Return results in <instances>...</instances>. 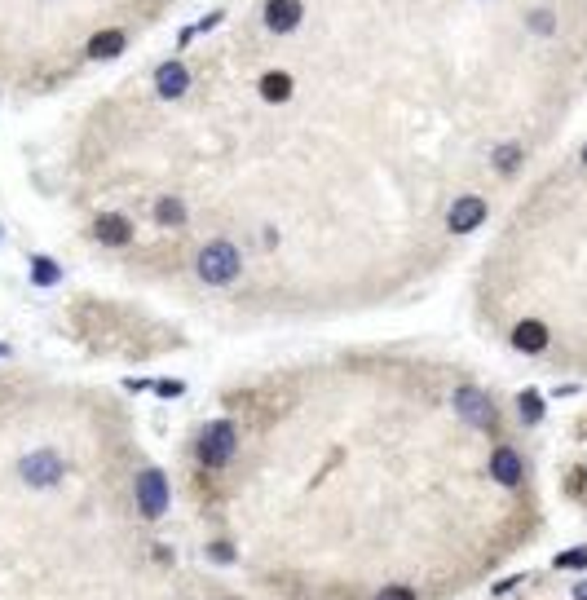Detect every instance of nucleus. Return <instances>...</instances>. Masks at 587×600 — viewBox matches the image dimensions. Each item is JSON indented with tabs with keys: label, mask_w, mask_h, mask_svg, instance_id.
<instances>
[{
	"label": "nucleus",
	"mask_w": 587,
	"mask_h": 600,
	"mask_svg": "<svg viewBox=\"0 0 587 600\" xmlns=\"http://www.w3.org/2000/svg\"><path fill=\"white\" fill-rule=\"evenodd\" d=\"M199 279L212 282V287H225V282H234L239 279V270H243V261H239V247L234 243H225V239H216L208 243L204 252H199Z\"/></svg>",
	"instance_id": "nucleus-1"
},
{
	"label": "nucleus",
	"mask_w": 587,
	"mask_h": 600,
	"mask_svg": "<svg viewBox=\"0 0 587 600\" xmlns=\"http://www.w3.org/2000/svg\"><path fill=\"white\" fill-rule=\"evenodd\" d=\"M234 446H239L234 424H230V420H216V424L204 429V438H199V459H204L208 468H225V464L234 459Z\"/></svg>",
	"instance_id": "nucleus-2"
},
{
	"label": "nucleus",
	"mask_w": 587,
	"mask_h": 600,
	"mask_svg": "<svg viewBox=\"0 0 587 600\" xmlns=\"http://www.w3.org/2000/svg\"><path fill=\"white\" fill-rule=\"evenodd\" d=\"M137 508L146 512V517H164L168 508V477L160 468H146V473H137Z\"/></svg>",
	"instance_id": "nucleus-3"
},
{
	"label": "nucleus",
	"mask_w": 587,
	"mask_h": 600,
	"mask_svg": "<svg viewBox=\"0 0 587 600\" xmlns=\"http://www.w3.org/2000/svg\"><path fill=\"white\" fill-rule=\"evenodd\" d=\"M455 415L472 429H491L495 424V402L486 398L482 389H455Z\"/></svg>",
	"instance_id": "nucleus-4"
},
{
	"label": "nucleus",
	"mask_w": 587,
	"mask_h": 600,
	"mask_svg": "<svg viewBox=\"0 0 587 600\" xmlns=\"http://www.w3.org/2000/svg\"><path fill=\"white\" fill-rule=\"evenodd\" d=\"M62 477V459L53 455V450H36V455H27L23 459V481H32V485H53V481Z\"/></svg>",
	"instance_id": "nucleus-5"
},
{
	"label": "nucleus",
	"mask_w": 587,
	"mask_h": 600,
	"mask_svg": "<svg viewBox=\"0 0 587 600\" xmlns=\"http://www.w3.org/2000/svg\"><path fill=\"white\" fill-rule=\"evenodd\" d=\"M300 0H270L265 5V27L274 32V36H288V32H296L300 27Z\"/></svg>",
	"instance_id": "nucleus-6"
},
{
	"label": "nucleus",
	"mask_w": 587,
	"mask_h": 600,
	"mask_svg": "<svg viewBox=\"0 0 587 600\" xmlns=\"http://www.w3.org/2000/svg\"><path fill=\"white\" fill-rule=\"evenodd\" d=\"M482 221H486V203L472 199V195L451 208V230H455V235H468V230H477Z\"/></svg>",
	"instance_id": "nucleus-7"
},
{
	"label": "nucleus",
	"mask_w": 587,
	"mask_h": 600,
	"mask_svg": "<svg viewBox=\"0 0 587 600\" xmlns=\"http://www.w3.org/2000/svg\"><path fill=\"white\" fill-rule=\"evenodd\" d=\"M521 455L517 450H495L491 455V477L500 481V485H521Z\"/></svg>",
	"instance_id": "nucleus-8"
},
{
	"label": "nucleus",
	"mask_w": 587,
	"mask_h": 600,
	"mask_svg": "<svg viewBox=\"0 0 587 600\" xmlns=\"http://www.w3.org/2000/svg\"><path fill=\"white\" fill-rule=\"evenodd\" d=\"M155 88H160V97H181L186 88H190V71L181 67V62H168V67H160V76H155Z\"/></svg>",
	"instance_id": "nucleus-9"
},
{
	"label": "nucleus",
	"mask_w": 587,
	"mask_h": 600,
	"mask_svg": "<svg viewBox=\"0 0 587 600\" xmlns=\"http://www.w3.org/2000/svg\"><path fill=\"white\" fill-rule=\"evenodd\" d=\"M97 239L106 243V247H124V243L133 239V226H128L120 212H102V217H97Z\"/></svg>",
	"instance_id": "nucleus-10"
},
{
	"label": "nucleus",
	"mask_w": 587,
	"mask_h": 600,
	"mask_svg": "<svg viewBox=\"0 0 587 600\" xmlns=\"http://www.w3.org/2000/svg\"><path fill=\"white\" fill-rule=\"evenodd\" d=\"M512 345L521 349V354H539L547 345V331H544V322H521L517 331H512Z\"/></svg>",
	"instance_id": "nucleus-11"
},
{
	"label": "nucleus",
	"mask_w": 587,
	"mask_h": 600,
	"mask_svg": "<svg viewBox=\"0 0 587 600\" xmlns=\"http://www.w3.org/2000/svg\"><path fill=\"white\" fill-rule=\"evenodd\" d=\"M261 97H265V102H288V97H292V76L270 71V76L261 80Z\"/></svg>",
	"instance_id": "nucleus-12"
},
{
	"label": "nucleus",
	"mask_w": 587,
	"mask_h": 600,
	"mask_svg": "<svg viewBox=\"0 0 587 600\" xmlns=\"http://www.w3.org/2000/svg\"><path fill=\"white\" fill-rule=\"evenodd\" d=\"M88 53H93V58H115V53H124V32H102V36H93Z\"/></svg>",
	"instance_id": "nucleus-13"
},
{
	"label": "nucleus",
	"mask_w": 587,
	"mask_h": 600,
	"mask_svg": "<svg viewBox=\"0 0 587 600\" xmlns=\"http://www.w3.org/2000/svg\"><path fill=\"white\" fill-rule=\"evenodd\" d=\"M155 217H160L164 226H181V221H186V208H181L177 199H160L155 203Z\"/></svg>",
	"instance_id": "nucleus-14"
},
{
	"label": "nucleus",
	"mask_w": 587,
	"mask_h": 600,
	"mask_svg": "<svg viewBox=\"0 0 587 600\" xmlns=\"http://www.w3.org/2000/svg\"><path fill=\"white\" fill-rule=\"evenodd\" d=\"M517 160H521V146H500V151H495V168H503V172H512Z\"/></svg>",
	"instance_id": "nucleus-15"
},
{
	"label": "nucleus",
	"mask_w": 587,
	"mask_h": 600,
	"mask_svg": "<svg viewBox=\"0 0 587 600\" xmlns=\"http://www.w3.org/2000/svg\"><path fill=\"white\" fill-rule=\"evenodd\" d=\"M32 274H36L41 287H49V282H58V265L53 261H32Z\"/></svg>",
	"instance_id": "nucleus-16"
},
{
	"label": "nucleus",
	"mask_w": 587,
	"mask_h": 600,
	"mask_svg": "<svg viewBox=\"0 0 587 600\" xmlns=\"http://www.w3.org/2000/svg\"><path fill=\"white\" fill-rule=\"evenodd\" d=\"M517 406H521V415H526V420H530V424H535V420H539V415H544V402L535 398V393H521V402H517Z\"/></svg>",
	"instance_id": "nucleus-17"
},
{
	"label": "nucleus",
	"mask_w": 587,
	"mask_h": 600,
	"mask_svg": "<svg viewBox=\"0 0 587 600\" xmlns=\"http://www.w3.org/2000/svg\"><path fill=\"white\" fill-rule=\"evenodd\" d=\"M530 27H535L539 36H552V27H556V18H552L547 9H535V14H530Z\"/></svg>",
	"instance_id": "nucleus-18"
},
{
	"label": "nucleus",
	"mask_w": 587,
	"mask_h": 600,
	"mask_svg": "<svg viewBox=\"0 0 587 600\" xmlns=\"http://www.w3.org/2000/svg\"><path fill=\"white\" fill-rule=\"evenodd\" d=\"M556 565H561V569H587V548H579V552H565V557H556Z\"/></svg>",
	"instance_id": "nucleus-19"
},
{
	"label": "nucleus",
	"mask_w": 587,
	"mask_h": 600,
	"mask_svg": "<svg viewBox=\"0 0 587 600\" xmlns=\"http://www.w3.org/2000/svg\"><path fill=\"white\" fill-rule=\"evenodd\" d=\"M376 600H416V592L411 587H384Z\"/></svg>",
	"instance_id": "nucleus-20"
},
{
	"label": "nucleus",
	"mask_w": 587,
	"mask_h": 600,
	"mask_svg": "<svg viewBox=\"0 0 587 600\" xmlns=\"http://www.w3.org/2000/svg\"><path fill=\"white\" fill-rule=\"evenodd\" d=\"M155 393H164V398H177V393H181V384H177V380H164V384H155Z\"/></svg>",
	"instance_id": "nucleus-21"
},
{
	"label": "nucleus",
	"mask_w": 587,
	"mask_h": 600,
	"mask_svg": "<svg viewBox=\"0 0 587 600\" xmlns=\"http://www.w3.org/2000/svg\"><path fill=\"white\" fill-rule=\"evenodd\" d=\"M579 600H587V583H583V587H579Z\"/></svg>",
	"instance_id": "nucleus-22"
},
{
	"label": "nucleus",
	"mask_w": 587,
	"mask_h": 600,
	"mask_svg": "<svg viewBox=\"0 0 587 600\" xmlns=\"http://www.w3.org/2000/svg\"><path fill=\"white\" fill-rule=\"evenodd\" d=\"M583 163H587V151H583Z\"/></svg>",
	"instance_id": "nucleus-23"
},
{
	"label": "nucleus",
	"mask_w": 587,
	"mask_h": 600,
	"mask_svg": "<svg viewBox=\"0 0 587 600\" xmlns=\"http://www.w3.org/2000/svg\"><path fill=\"white\" fill-rule=\"evenodd\" d=\"M0 354H5V349H0Z\"/></svg>",
	"instance_id": "nucleus-24"
}]
</instances>
